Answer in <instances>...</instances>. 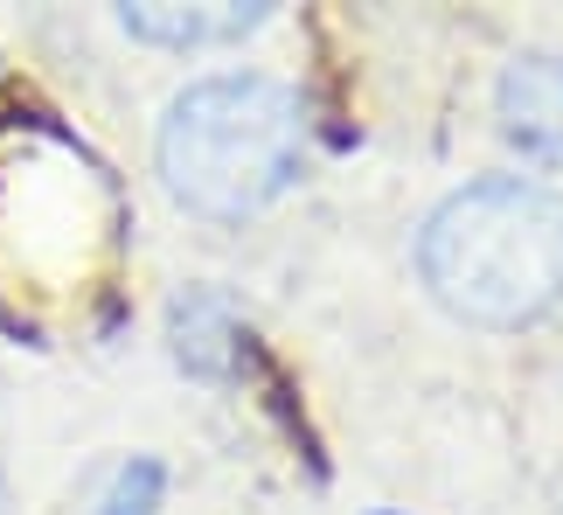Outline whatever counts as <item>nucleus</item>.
<instances>
[{
	"label": "nucleus",
	"mask_w": 563,
	"mask_h": 515,
	"mask_svg": "<svg viewBox=\"0 0 563 515\" xmlns=\"http://www.w3.org/2000/svg\"><path fill=\"white\" fill-rule=\"evenodd\" d=\"M418 265L473 328L543 320L563 299V196L536 182H473L431 209Z\"/></svg>",
	"instance_id": "f257e3e1"
},
{
	"label": "nucleus",
	"mask_w": 563,
	"mask_h": 515,
	"mask_svg": "<svg viewBox=\"0 0 563 515\" xmlns=\"http://www.w3.org/2000/svg\"><path fill=\"white\" fill-rule=\"evenodd\" d=\"M161 175L195 217H257L299 175V98L257 70L188 84L161 119Z\"/></svg>",
	"instance_id": "f03ea898"
},
{
	"label": "nucleus",
	"mask_w": 563,
	"mask_h": 515,
	"mask_svg": "<svg viewBox=\"0 0 563 515\" xmlns=\"http://www.w3.org/2000/svg\"><path fill=\"white\" fill-rule=\"evenodd\" d=\"M501 133L522 154L563 167V56L536 50L522 63H508L501 77Z\"/></svg>",
	"instance_id": "7ed1b4c3"
},
{
	"label": "nucleus",
	"mask_w": 563,
	"mask_h": 515,
	"mask_svg": "<svg viewBox=\"0 0 563 515\" xmlns=\"http://www.w3.org/2000/svg\"><path fill=\"white\" fill-rule=\"evenodd\" d=\"M265 8H125V29L146 42H175V50H195V42H236L251 35Z\"/></svg>",
	"instance_id": "20e7f679"
},
{
	"label": "nucleus",
	"mask_w": 563,
	"mask_h": 515,
	"mask_svg": "<svg viewBox=\"0 0 563 515\" xmlns=\"http://www.w3.org/2000/svg\"><path fill=\"white\" fill-rule=\"evenodd\" d=\"M154 502H161V467L154 460H125L112 474V487H104L98 515H154Z\"/></svg>",
	"instance_id": "39448f33"
},
{
	"label": "nucleus",
	"mask_w": 563,
	"mask_h": 515,
	"mask_svg": "<svg viewBox=\"0 0 563 515\" xmlns=\"http://www.w3.org/2000/svg\"><path fill=\"white\" fill-rule=\"evenodd\" d=\"M0 515H8V487H0Z\"/></svg>",
	"instance_id": "423d86ee"
}]
</instances>
